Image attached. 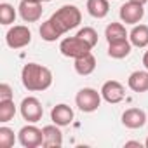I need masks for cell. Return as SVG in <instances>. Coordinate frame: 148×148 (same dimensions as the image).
Segmentation results:
<instances>
[{"mask_svg":"<svg viewBox=\"0 0 148 148\" xmlns=\"http://www.w3.org/2000/svg\"><path fill=\"white\" fill-rule=\"evenodd\" d=\"M21 82L30 92H42L52 86V71L38 63H26L21 70Z\"/></svg>","mask_w":148,"mask_h":148,"instance_id":"obj_1","label":"cell"},{"mask_svg":"<svg viewBox=\"0 0 148 148\" xmlns=\"http://www.w3.org/2000/svg\"><path fill=\"white\" fill-rule=\"evenodd\" d=\"M51 19L63 30V33H66L82 23V12L77 5H63L51 16Z\"/></svg>","mask_w":148,"mask_h":148,"instance_id":"obj_2","label":"cell"},{"mask_svg":"<svg viewBox=\"0 0 148 148\" xmlns=\"http://www.w3.org/2000/svg\"><path fill=\"white\" fill-rule=\"evenodd\" d=\"M101 92H98L96 89H92V87H84V89H80L79 92H77V96H75V105L79 106V110L80 112H84V113H92V112H96L98 108H99V105H101Z\"/></svg>","mask_w":148,"mask_h":148,"instance_id":"obj_3","label":"cell"},{"mask_svg":"<svg viewBox=\"0 0 148 148\" xmlns=\"http://www.w3.org/2000/svg\"><path fill=\"white\" fill-rule=\"evenodd\" d=\"M59 51L64 58H73V59H77L87 52H91V47L80 38V37H66L61 40L59 44Z\"/></svg>","mask_w":148,"mask_h":148,"instance_id":"obj_4","label":"cell"},{"mask_svg":"<svg viewBox=\"0 0 148 148\" xmlns=\"http://www.w3.org/2000/svg\"><path fill=\"white\" fill-rule=\"evenodd\" d=\"M18 141L23 148H38L44 145V132L33 124H28L19 129L18 132Z\"/></svg>","mask_w":148,"mask_h":148,"instance_id":"obj_5","label":"cell"},{"mask_svg":"<svg viewBox=\"0 0 148 148\" xmlns=\"http://www.w3.org/2000/svg\"><path fill=\"white\" fill-rule=\"evenodd\" d=\"M5 42H7V45L11 49H23V47L30 45V42H32V32L25 25L12 26L5 33Z\"/></svg>","mask_w":148,"mask_h":148,"instance_id":"obj_6","label":"cell"},{"mask_svg":"<svg viewBox=\"0 0 148 148\" xmlns=\"http://www.w3.org/2000/svg\"><path fill=\"white\" fill-rule=\"evenodd\" d=\"M19 112H21V117L28 124H37L42 119V115H44V106L35 96H28V98H25L21 101Z\"/></svg>","mask_w":148,"mask_h":148,"instance_id":"obj_7","label":"cell"},{"mask_svg":"<svg viewBox=\"0 0 148 148\" xmlns=\"http://www.w3.org/2000/svg\"><path fill=\"white\" fill-rule=\"evenodd\" d=\"M119 16H120L122 23L134 26V25L141 23V19L145 18V7H143V4H138V2L129 0V2H125V4L120 5Z\"/></svg>","mask_w":148,"mask_h":148,"instance_id":"obj_8","label":"cell"},{"mask_svg":"<svg viewBox=\"0 0 148 148\" xmlns=\"http://www.w3.org/2000/svg\"><path fill=\"white\" fill-rule=\"evenodd\" d=\"M99 92H101V98L110 105H117V103L124 101V98H125V87L117 80L105 82Z\"/></svg>","mask_w":148,"mask_h":148,"instance_id":"obj_9","label":"cell"},{"mask_svg":"<svg viewBox=\"0 0 148 148\" xmlns=\"http://www.w3.org/2000/svg\"><path fill=\"white\" fill-rule=\"evenodd\" d=\"M19 16L25 23H37L42 18V4L40 2H33V0H21L19 2Z\"/></svg>","mask_w":148,"mask_h":148,"instance_id":"obj_10","label":"cell"},{"mask_svg":"<svg viewBox=\"0 0 148 148\" xmlns=\"http://www.w3.org/2000/svg\"><path fill=\"white\" fill-rule=\"evenodd\" d=\"M122 124L127 129H141L146 124V113L141 108H129L122 113Z\"/></svg>","mask_w":148,"mask_h":148,"instance_id":"obj_11","label":"cell"},{"mask_svg":"<svg viewBox=\"0 0 148 148\" xmlns=\"http://www.w3.org/2000/svg\"><path fill=\"white\" fill-rule=\"evenodd\" d=\"M51 120L52 124L59 125V127H64V125H70L73 122V110L64 105V103H59L56 105L52 110H51Z\"/></svg>","mask_w":148,"mask_h":148,"instance_id":"obj_12","label":"cell"},{"mask_svg":"<svg viewBox=\"0 0 148 148\" xmlns=\"http://www.w3.org/2000/svg\"><path fill=\"white\" fill-rule=\"evenodd\" d=\"M42 132H44V145L45 148H59L63 145V132L59 129V125L56 124H51V125H45L42 127Z\"/></svg>","mask_w":148,"mask_h":148,"instance_id":"obj_13","label":"cell"},{"mask_svg":"<svg viewBox=\"0 0 148 148\" xmlns=\"http://www.w3.org/2000/svg\"><path fill=\"white\" fill-rule=\"evenodd\" d=\"M127 86L134 92H146L148 91V70L132 71L127 79Z\"/></svg>","mask_w":148,"mask_h":148,"instance_id":"obj_14","label":"cell"},{"mask_svg":"<svg viewBox=\"0 0 148 148\" xmlns=\"http://www.w3.org/2000/svg\"><path fill=\"white\" fill-rule=\"evenodd\" d=\"M73 68H75V71L79 73V75L87 77V75H91V73L96 70V58L92 56V52H87V54H84V56L75 59Z\"/></svg>","mask_w":148,"mask_h":148,"instance_id":"obj_15","label":"cell"},{"mask_svg":"<svg viewBox=\"0 0 148 148\" xmlns=\"http://www.w3.org/2000/svg\"><path fill=\"white\" fill-rule=\"evenodd\" d=\"M40 37H42V40H45V42H56L58 38H61L64 33H63V30L49 18L47 21H44L42 25H40Z\"/></svg>","mask_w":148,"mask_h":148,"instance_id":"obj_16","label":"cell"},{"mask_svg":"<svg viewBox=\"0 0 148 148\" xmlns=\"http://www.w3.org/2000/svg\"><path fill=\"white\" fill-rule=\"evenodd\" d=\"M105 37L108 44L113 42H122V40H129V33L125 32V26L122 23H110L105 28Z\"/></svg>","mask_w":148,"mask_h":148,"instance_id":"obj_17","label":"cell"},{"mask_svg":"<svg viewBox=\"0 0 148 148\" xmlns=\"http://www.w3.org/2000/svg\"><path fill=\"white\" fill-rule=\"evenodd\" d=\"M129 42L132 44V47H146L148 45V26L146 25H134V28L129 33Z\"/></svg>","mask_w":148,"mask_h":148,"instance_id":"obj_18","label":"cell"},{"mask_svg":"<svg viewBox=\"0 0 148 148\" xmlns=\"http://www.w3.org/2000/svg\"><path fill=\"white\" fill-rule=\"evenodd\" d=\"M86 9H87V12H89L92 18L103 19V18H106L108 12H110V4H108V0H87Z\"/></svg>","mask_w":148,"mask_h":148,"instance_id":"obj_19","label":"cell"},{"mask_svg":"<svg viewBox=\"0 0 148 148\" xmlns=\"http://www.w3.org/2000/svg\"><path fill=\"white\" fill-rule=\"evenodd\" d=\"M131 51H132V44L129 40L108 44V56L113 58V59H124L131 54Z\"/></svg>","mask_w":148,"mask_h":148,"instance_id":"obj_20","label":"cell"},{"mask_svg":"<svg viewBox=\"0 0 148 148\" xmlns=\"http://www.w3.org/2000/svg\"><path fill=\"white\" fill-rule=\"evenodd\" d=\"M16 115V105L14 99H0V122L5 124L12 120Z\"/></svg>","mask_w":148,"mask_h":148,"instance_id":"obj_21","label":"cell"},{"mask_svg":"<svg viewBox=\"0 0 148 148\" xmlns=\"http://www.w3.org/2000/svg\"><path fill=\"white\" fill-rule=\"evenodd\" d=\"M14 21H16V9L11 4H7V2L0 4V23H2L4 26H9Z\"/></svg>","mask_w":148,"mask_h":148,"instance_id":"obj_22","label":"cell"},{"mask_svg":"<svg viewBox=\"0 0 148 148\" xmlns=\"http://www.w3.org/2000/svg\"><path fill=\"white\" fill-rule=\"evenodd\" d=\"M77 37H80L91 49L98 45V32H96L94 28H91V26H84L82 30H79Z\"/></svg>","mask_w":148,"mask_h":148,"instance_id":"obj_23","label":"cell"},{"mask_svg":"<svg viewBox=\"0 0 148 148\" xmlns=\"http://www.w3.org/2000/svg\"><path fill=\"white\" fill-rule=\"evenodd\" d=\"M14 141H16V136H14V131L11 127H7V125L0 127V146L11 148V146H14Z\"/></svg>","mask_w":148,"mask_h":148,"instance_id":"obj_24","label":"cell"},{"mask_svg":"<svg viewBox=\"0 0 148 148\" xmlns=\"http://www.w3.org/2000/svg\"><path fill=\"white\" fill-rule=\"evenodd\" d=\"M14 92H12V87L9 84H0V99H12Z\"/></svg>","mask_w":148,"mask_h":148,"instance_id":"obj_25","label":"cell"},{"mask_svg":"<svg viewBox=\"0 0 148 148\" xmlns=\"http://www.w3.org/2000/svg\"><path fill=\"white\" fill-rule=\"evenodd\" d=\"M125 146H138V148H141L143 145L139 141H125Z\"/></svg>","mask_w":148,"mask_h":148,"instance_id":"obj_26","label":"cell"},{"mask_svg":"<svg viewBox=\"0 0 148 148\" xmlns=\"http://www.w3.org/2000/svg\"><path fill=\"white\" fill-rule=\"evenodd\" d=\"M143 64H145V68L148 70V51L143 54Z\"/></svg>","mask_w":148,"mask_h":148,"instance_id":"obj_27","label":"cell"},{"mask_svg":"<svg viewBox=\"0 0 148 148\" xmlns=\"http://www.w3.org/2000/svg\"><path fill=\"white\" fill-rule=\"evenodd\" d=\"M132 2H138V4H143V5H145V4L148 2V0H132Z\"/></svg>","mask_w":148,"mask_h":148,"instance_id":"obj_28","label":"cell"},{"mask_svg":"<svg viewBox=\"0 0 148 148\" xmlns=\"http://www.w3.org/2000/svg\"><path fill=\"white\" fill-rule=\"evenodd\" d=\"M33 2H40V4H44V2H51V0H33Z\"/></svg>","mask_w":148,"mask_h":148,"instance_id":"obj_29","label":"cell"},{"mask_svg":"<svg viewBox=\"0 0 148 148\" xmlns=\"http://www.w3.org/2000/svg\"><path fill=\"white\" fill-rule=\"evenodd\" d=\"M145 146H146V148H148V138H146V141H145Z\"/></svg>","mask_w":148,"mask_h":148,"instance_id":"obj_30","label":"cell"}]
</instances>
